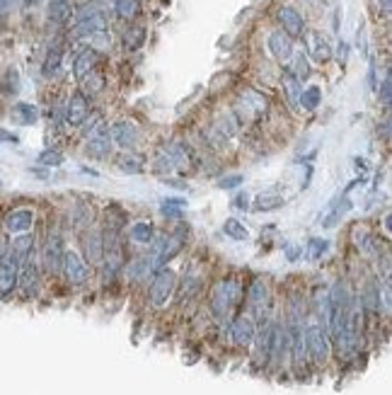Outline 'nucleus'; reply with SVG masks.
<instances>
[{"mask_svg": "<svg viewBox=\"0 0 392 395\" xmlns=\"http://www.w3.org/2000/svg\"><path fill=\"white\" fill-rule=\"evenodd\" d=\"M211 277V265H208V257L203 252H194V255L187 257L182 272H177L175 303L167 313L175 320V325H187V320L194 316V311L203 303Z\"/></svg>", "mask_w": 392, "mask_h": 395, "instance_id": "1", "label": "nucleus"}, {"mask_svg": "<svg viewBox=\"0 0 392 395\" xmlns=\"http://www.w3.org/2000/svg\"><path fill=\"white\" fill-rule=\"evenodd\" d=\"M245 277L247 272L235 270V267H226V270L213 272L201 306L206 308L208 318H211L216 327L226 325L237 311H242V301H245Z\"/></svg>", "mask_w": 392, "mask_h": 395, "instance_id": "2", "label": "nucleus"}, {"mask_svg": "<svg viewBox=\"0 0 392 395\" xmlns=\"http://www.w3.org/2000/svg\"><path fill=\"white\" fill-rule=\"evenodd\" d=\"M303 339H305V354H308L310 371H313V378L317 381V378H322L324 373H329L334 369V354L327 327L313 313H308V318H305Z\"/></svg>", "mask_w": 392, "mask_h": 395, "instance_id": "3", "label": "nucleus"}, {"mask_svg": "<svg viewBox=\"0 0 392 395\" xmlns=\"http://www.w3.org/2000/svg\"><path fill=\"white\" fill-rule=\"evenodd\" d=\"M242 311H247L257 323L264 320V318H272L279 311V286L269 277L247 272Z\"/></svg>", "mask_w": 392, "mask_h": 395, "instance_id": "4", "label": "nucleus"}, {"mask_svg": "<svg viewBox=\"0 0 392 395\" xmlns=\"http://www.w3.org/2000/svg\"><path fill=\"white\" fill-rule=\"evenodd\" d=\"M175 291H177V270L175 267H165L160 270L148 286L141 293V303H143V313L152 318H167L172 303H175Z\"/></svg>", "mask_w": 392, "mask_h": 395, "instance_id": "5", "label": "nucleus"}, {"mask_svg": "<svg viewBox=\"0 0 392 395\" xmlns=\"http://www.w3.org/2000/svg\"><path fill=\"white\" fill-rule=\"evenodd\" d=\"M95 284V270L83 260L75 245L65 247L63 265H61V277L58 286H63L68 293H85Z\"/></svg>", "mask_w": 392, "mask_h": 395, "instance_id": "6", "label": "nucleus"}, {"mask_svg": "<svg viewBox=\"0 0 392 395\" xmlns=\"http://www.w3.org/2000/svg\"><path fill=\"white\" fill-rule=\"evenodd\" d=\"M349 245L351 252L356 255V260L366 262V265H373L380 255L390 247V242L380 235V231L370 228L363 221H356L354 226L349 228Z\"/></svg>", "mask_w": 392, "mask_h": 395, "instance_id": "7", "label": "nucleus"}, {"mask_svg": "<svg viewBox=\"0 0 392 395\" xmlns=\"http://www.w3.org/2000/svg\"><path fill=\"white\" fill-rule=\"evenodd\" d=\"M47 293V281L42 274V265H39L37 250L24 255L19 260V274H17V298L19 303H37Z\"/></svg>", "mask_w": 392, "mask_h": 395, "instance_id": "8", "label": "nucleus"}, {"mask_svg": "<svg viewBox=\"0 0 392 395\" xmlns=\"http://www.w3.org/2000/svg\"><path fill=\"white\" fill-rule=\"evenodd\" d=\"M109 29V20L97 8V3H85L78 5L73 13V22H70V39H93L95 34L107 32Z\"/></svg>", "mask_w": 392, "mask_h": 395, "instance_id": "9", "label": "nucleus"}, {"mask_svg": "<svg viewBox=\"0 0 392 395\" xmlns=\"http://www.w3.org/2000/svg\"><path fill=\"white\" fill-rule=\"evenodd\" d=\"M39 228V211L32 204H17L8 206L0 214V233L5 238L24 235V233H34Z\"/></svg>", "mask_w": 392, "mask_h": 395, "instance_id": "10", "label": "nucleus"}, {"mask_svg": "<svg viewBox=\"0 0 392 395\" xmlns=\"http://www.w3.org/2000/svg\"><path fill=\"white\" fill-rule=\"evenodd\" d=\"M73 240H75V250L83 255V260L88 262L93 270H97L100 262L104 260V238H102L100 226L95 224V226L83 228L80 233H75Z\"/></svg>", "mask_w": 392, "mask_h": 395, "instance_id": "11", "label": "nucleus"}, {"mask_svg": "<svg viewBox=\"0 0 392 395\" xmlns=\"http://www.w3.org/2000/svg\"><path fill=\"white\" fill-rule=\"evenodd\" d=\"M17 274L19 262L8 242V247L0 250V303H10L17 298Z\"/></svg>", "mask_w": 392, "mask_h": 395, "instance_id": "12", "label": "nucleus"}, {"mask_svg": "<svg viewBox=\"0 0 392 395\" xmlns=\"http://www.w3.org/2000/svg\"><path fill=\"white\" fill-rule=\"evenodd\" d=\"M354 189H356V182L346 185V189L339 192V194L327 204V209L320 214L317 224L322 226L324 231H332V228L342 226V221L349 216V211L354 209V201H351V192H354Z\"/></svg>", "mask_w": 392, "mask_h": 395, "instance_id": "13", "label": "nucleus"}, {"mask_svg": "<svg viewBox=\"0 0 392 395\" xmlns=\"http://www.w3.org/2000/svg\"><path fill=\"white\" fill-rule=\"evenodd\" d=\"M269 109V98L264 93H259V90L254 88H245L240 93V100H237V109L233 114L237 116V121L240 124H245V121H252V119H259V116H264Z\"/></svg>", "mask_w": 392, "mask_h": 395, "instance_id": "14", "label": "nucleus"}, {"mask_svg": "<svg viewBox=\"0 0 392 395\" xmlns=\"http://www.w3.org/2000/svg\"><path fill=\"white\" fill-rule=\"evenodd\" d=\"M303 47H305V56L308 61H315V63H329L334 59V47L329 44V39L324 37L320 29H305L303 37Z\"/></svg>", "mask_w": 392, "mask_h": 395, "instance_id": "15", "label": "nucleus"}, {"mask_svg": "<svg viewBox=\"0 0 392 395\" xmlns=\"http://www.w3.org/2000/svg\"><path fill=\"white\" fill-rule=\"evenodd\" d=\"M85 153L93 160H109L114 155V144L109 139V124L102 121L97 129L85 139Z\"/></svg>", "mask_w": 392, "mask_h": 395, "instance_id": "16", "label": "nucleus"}, {"mask_svg": "<svg viewBox=\"0 0 392 395\" xmlns=\"http://www.w3.org/2000/svg\"><path fill=\"white\" fill-rule=\"evenodd\" d=\"M109 139L116 148L136 150L141 141V129L131 119H116L114 124H109Z\"/></svg>", "mask_w": 392, "mask_h": 395, "instance_id": "17", "label": "nucleus"}, {"mask_svg": "<svg viewBox=\"0 0 392 395\" xmlns=\"http://www.w3.org/2000/svg\"><path fill=\"white\" fill-rule=\"evenodd\" d=\"M90 112H93L90 100L80 90H75V93H70V98L63 104V124L70 126V129H80L83 121L90 116Z\"/></svg>", "mask_w": 392, "mask_h": 395, "instance_id": "18", "label": "nucleus"}, {"mask_svg": "<svg viewBox=\"0 0 392 395\" xmlns=\"http://www.w3.org/2000/svg\"><path fill=\"white\" fill-rule=\"evenodd\" d=\"M157 233L155 221L150 219H134L126 228V242H129L131 250H146L148 245L152 242Z\"/></svg>", "mask_w": 392, "mask_h": 395, "instance_id": "19", "label": "nucleus"}, {"mask_svg": "<svg viewBox=\"0 0 392 395\" xmlns=\"http://www.w3.org/2000/svg\"><path fill=\"white\" fill-rule=\"evenodd\" d=\"M276 20H279V29H281V32H286L293 42L303 37L305 29H308L303 13H300L298 8H293V5H281V8L276 10Z\"/></svg>", "mask_w": 392, "mask_h": 395, "instance_id": "20", "label": "nucleus"}, {"mask_svg": "<svg viewBox=\"0 0 392 395\" xmlns=\"http://www.w3.org/2000/svg\"><path fill=\"white\" fill-rule=\"evenodd\" d=\"M267 49H269V54H272V59L276 61V63L288 65V61H291L293 52H295V42L288 37L286 32L274 29V32L267 37Z\"/></svg>", "mask_w": 392, "mask_h": 395, "instance_id": "21", "label": "nucleus"}, {"mask_svg": "<svg viewBox=\"0 0 392 395\" xmlns=\"http://www.w3.org/2000/svg\"><path fill=\"white\" fill-rule=\"evenodd\" d=\"M63 56H65V44L63 39H56V42L49 44L47 54H44V61H42V75L44 78H56L63 68Z\"/></svg>", "mask_w": 392, "mask_h": 395, "instance_id": "22", "label": "nucleus"}, {"mask_svg": "<svg viewBox=\"0 0 392 395\" xmlns=\"http://www.w3.org/2000/svg\"><path fill=\"white\" fill-rule=\"evenodd\" d=\"M281 206H286V196L279 189H264L259 192L257 196H252V206L249 211L252 214H272V211H279Z\"/></svg>", "mask_w": 392, "mask_h": 395, "instance_id": "23", "label": "nucleus"}, {"mask_svg": "<svg viewBox=\"0 0 392 395\" xmlns=\"http://www.w3.org/2000/svg\"><path fill=\"white\" fill-rule=\"evenodd\" d=\"M187 206H189V201L185 199V196H162L160 199V206H157V214H160L162 221H167V226L170 224H177V221L185 219L187 214Z\"/></svg>", "mask_w": 392, "mask_h": 395, "instance_id": "24", "label": "nucleus"}, {"mask_svg": "<svg viewBox=\"0 0 392 395\" xmlns=\"http://www.w3.org/2000/svg\"><path fill=\"white\" fill-rule=\"evenodd\" d=\"M100 63H102L100 54L95 52V49H90V47H83L73 59V78L80 83L85 75H90L95 68H100Z\"/></svg>", "mask_w": 392, "mask_h": 395, "instance_id": "25", "label": "nucleus"}, {"mask_svg": "<svg viewBox=\"0 0 392 395\" xmlns=\"http://www.w3.org/2000/svg\"><path fill=\"white\" fill-rule=\"evenodd\" d=\"M114 168L121 172V175H143L146 172V158L139 153V150H121L119 155L114 158Z\"/></svg>", "mask_w": 392, "mask_h": 395, "instance_id": "26", "label": "nucleus"}, {"mask_svg": "<svg viewBox=\"0 0 392 395\" xmlns=\"http://www.w3.org/2000/svg\"><path fill=\"white\" fill-rule=\"evenodd\" d=\"M332 252V240L322 235H313L305 240L303 245V257L310 262V265H320V262L327 260V255Z\"/></svg>", "mask_w": 392, "mask_h": 395, "instance_id": "27", "label": "nucleus"}, {"mask_svg": "<svg viewBox=\"0 0 392 395\" xmlns=\"http://www.w3.org/2000/svg\"><path fill=\"white\" fill-rule=\"evenodd\" d=\"M146 39H148L146 24L129 22L124 27V32H121V49H124L126 54H134V52H139V49H143Z\"/></svg>", "mask_w": 392, "mask_h": 395, "instance_id": "28", "label": "nucleus"}, {"mask_svg": "<svg viewBox=\"0 0 392 395\" xmlns=\"http://www.w3.org/2000/svg\"><path fill=\"white\" fill-rule=\"evenodd\" d=\"M73 13H75L73 0H49L47 17L56 27H68L73 22Z\"/></svg>", "mask_w": 392, "mask_h": 395, "instance_id": "29", "label": "nucleus"}, {"mask_svg": "<svg viewBox=\"0 0 392 395\" xmlns=\"http://www.w3.org/2000/svg\"><path fill=\"white\" fill-rule=\"evenodd\" d=\"M10 119L17 126H34L39 121V109L32 102H15L10 109Z\"/></svg>", "mask_w": 392, "mask_h": 395, "instance_id": "30", "label": "nucleus"}, {"mask_svg": "<svg viewBox=\"0 0 392 395\" xmlns=\"http://www.w3.org/2000/svg\"><path fill=\"white\" fill-rule=\"evenodd\" d=\"M279 85H281V93H283V98H286V102L291 104L293 109H298V98H300V90H303V85L293 78L288 68L281 70V75H279Z\"/></svg>", "mask_w": 392, "mask_h": 395, "instance_id": "31", "label": "nucleus"}, {"mask_svg": "<svg viewBox=\"0 0 392 395\" xmlns=\"http://www.w3.org/2000/svg\"><path fill=\"white\" fill-rule=\"evenodd\" d=\"M221 233L235 242H245L252 238V233H249V228L245 226V221H240L237 216H228V219L221 224Z\"/></svg>", "mask_w": 392, "mask_h": 395, "instance_id": "32", "label": "nucleus"}, {"mask_svg": "<svg viewBox=\"0 0 392 395\" xmlns=\"http://www.w3.org/2000/svg\"><path fill=\"white\" fill-rule=\"evenodd\" d=\"M283 68L291 70V75H293L295 80H298L300 85H303L305 80L313 75V63H310L308 56H305L303 52H293V56H291V61H288V65H283Z\"/></svg>", "mask_w": 392, "mask_h": 395, "instance_id": "33", "label": "nucleus"}, {"mask_svg": "<svg viewBox=\"0 0 392 395\" xmlns=\"http://www.w3.org/2000/svg\"><path fill=\"white\" fill-rule=\"evenodd\" d=\"M320 104H322V88H320V85H308V88L300 90L298 109H303V112H315Z\"/></svg>", "mask_w": 392, "mask_h": 395, "instance_id": "34", "label": "nucleus"}, {"mask_svg": "<svg viewBox=\"0 0 392 395\" xmlns=\"http://www.w3.org/2000/svg\"><path fill=\"white\" fill-rule=\"evenodd\" d=\"M114 13L121 22H136L141 17V0H114Z\"/></svg>", "mask_w": 392, "mask_h": 395, "instance_id": "35", "label": "nucleus"}, {"mask_svg": "<svg viewBox=\"0 0 392 395\" xmlns=\"http://www.w3.org/2000/svg\"><path fill=\"white\" fill-rule=\"evenodd\" d=\"M102 90H104V75H102L100 68H95L90 75H85L83 80H80V93L85 95L88 100H93L95 95H100Z\"/></svg>", "mask_w": 392, "mask_h": 395, "instance_id": "36", "label": "nucleus"}, {"mask_svg": "<svg viewBox=\"0 0 392 395\" xmlns=\"http://www.w3.org/2000/svg\"><path fill=\"white\" fill-rule=\"evenodd\" d=\"M65 163V155H63V150H58V148H44L42 153L37 155V165L39 168H47V170H56V168H61V165Z\"/></svg>", "mask_w": 392, "mask_h": 395, "instance_id": "37", "label": "nucleus"}, {"mask_svg": "<svg viewBox=\"0 0 392 395\" xmlns=\"http://www.w3.org/2000/svg\"><path fill=\"white\" fill-rule=\"evenodd\" d=\"M375 95H378V102L383 104L385 112H390V104H392V73H390V68H385L383 80H378Z\"/></svg>", "mask_w": 392, "mask_h": 395, "instance_id": "38", "label": "nucleus"}, {"mask_svg": "<svg viewBox=\"0 0 392 395\" xmlns=\"http://www.w3.org/2000/svg\"><path fill=\"white\" fill-rule=\"evenodd\" d=\"M242 185H245V175H242V172H226V175L218 177L216 189H221V192H235V189H240Z\"/></svg>", "mask_w": 392, "mask_h": 395, "instance_id": "39", "label": "nucleus"}, {"mask_svg": "<svg viewBox=\"0 0 392 395\" xmlns=\"http://www.w3.org/2000/svg\"><path fill=\"white\" fill-rule=\"evenodd\" d=\"M249 206H252V194L247 189H237L230 199V209L240 211V214H249Z\"/></svg>", "mask_w": 392, "mask_h": 395, "instance_id": "40", "label": "nucleus"}, {"mask_svg": "<svg viewBox=\"0 0 392 395\" xmlns=\"http://www.w3.org/2000/svg\"><path fill=\"white\" fill-rule=\"evenodd\" d=\"M3 93L5 95H17L19 93V73H17V68H8L5 70V75H3Z\"/></svg>", "mask_w": 392, "mask_h": 395, "instance_id": "41", "label": "nucleus"}, {"mask_svg": "<svg viewBox=\"0 0 392 395\" xmlns=\"http://www.w3.org/2000/svg\"><path fill=\"white\" fill-rule=\"evenodd\" d=\"M281 252H283V257H286L288 265H298V262L303 260V245H300V242L286 240L281 245Z\"/></svg>", "mask_w": 392, "mask_h": 395, "instance_id": "42", "label": "nucleus"}, {"mask_svg": "<svg viewBox=\"0 0 392 395\" xmlns=\"http://www.w3.org/2000/svg\"><path fill=\"white\" fill-rule=\"evenodd\" d=\"M356 47H359L361 56L368 59V32H366V27L361 24L359 32H356Z\"/></svg>", "mask_w": 392, "mask_h": 395, "instance_id": "43", "label": "nucleus"}, {"mask_svg": "<svg viewBox=\"0 0 392 395\" xmlns=\"http://www.w3.org/2000/svg\"><path fill=\"white\" fill-rule=\"evenodd\" d=\"M378 226H380V231H383V233H380V235H383L385 240L390 242V235H392V211H390V206L383 211V219H380V224H378Z\"/></svg>", "mask_w": 392, "mask_h": 395, "instance_id": "44", "label": "nucleus"}, {"mask_svg": "<svg viewBox=\"0 0 392 395\" xmlns=\"http://www.w3.org/2000/svg\"><path fill=\"white\" fill-rule=\"evenodd\" d=\"M349 52H351V44L349 42H344V39H339L337 42V52H334V56H337L339 61V65H346V61H349Z\"/></svg>", "mask_w": 392, "mask_h": 395, "instance_id": "45", "label": "nucleus"}, {"mask_svg": "<svg viewBox=\"0 0 392 395\" xmlns=\"http://www.w3.org/2000/svg\"><path fill=\"white\" fill-rule=\"evenodd\" d=\"M368 88L375 93V88H378V65H375L373 59H368Z\"/></svg>", "mask_w": 392, "mask_h": 395, "instance_id": "46", "label": "nucleus"}, {"mask_svg": "<svg viewBox=\"0 0 392 395\" xmlns=\"http://www.w3.org/2000/svg\"><path fill=\"white\" fill-rule=\"evenodd\" d=\"M378 136H383L385 144H390V112H385L383 121H378Z\"/></svg>", "mask_w": 392, "mask_h": 395, "instance_id": "47", "label": "nucleus"}, {"mask_svg": "<svg viewBox=\"0 0 392 395\" xmlns=\"http://www.w3.org/2000/svg\"><path fill=\"white\" fill-rule=\"evenodd\" d=\"M15 8H19V0H0V20H5Z\"/></svg>", "mask_w": 392, "mask_h": 395, "instance_id": "48", "label": "nucleus"}, {"mask_svg": "<svg viewBox=\"0 0 392 395\" xmlns=\"http://www.w3.org/2000/svg\"><path fill=\"white\" fill-rule=\"evenodd\" d=\"M162 182H165V185H170V187H175V189H187V182L182 180V177H177V175H170V177H162Z\"/></svg>", "mask_w": 392, "mask_h": 395, "instance_id": "49", "label": "nucleus"}, {"mask_svg": "<svg viewBox=\"0 0 392 395\" xmlns=\"http://www.w3.org/2000/svg\"><path fill=\"white\" fill-rule=\"evenodd\" d=\"M354 163H356V170L361 172V177L368 175V170H370V163H368V160H366V158H356Z\"/></svg>", "mask_w": 392, "mask_h": 395, "instance_id": "50", "label": "nucleus"}, {"mask_svg": "<svg viewBox=\"0 0 392 395\" xmlns=\"http://www.w3.org/2000/svg\"><path fill=\"white\" fill-rule=\"evenodd\" d=\"M3 141H8V144H17V136L13 134V131H8V129H0V144H3Z\"/></svg>", "mask_w": 392, "mask_h": 395, "instance_id": "51", "label": "nucleus"}, {"mask_svg": "<svg viewBox=\"0 0 392 395\" xmlns=\"http://www.w3.org/2000/svg\"><path fill=\"white\" fill-rule=\"evenodd\" d=\"M375 5H378V10L385 15V17L392 13V0H375Z\"/></svg>", "mask_w": 392, "mask_h": 395, "instance_id": "52", "label": "nucleus"}, {"mask_svg": "<svg viewBox=\"0 0 392 395\" xmlns=\"http://www.w3.org/2000/svg\"><path fill=\"white\" fill-rule=\"evenodd\" d=\"M80 172H83V175H90V177H97V175H100V172H97V170L88 168V165H83V168H80Z\"/></svg>", "mask_w": 392, "mask_h": 395, "instance_id": "53", "label": "nucleus"}, {"mask_svg": "<svg viewBox=\"0 0 392 395\" xmlns=\"http://www.w3.org/2000/svg\"><path fill=\"white\" fill-rule=\"evenodd\" d=\"M39 3H42V0H19L22 8H34V5H39Z\"/></svg>", "mask_w": 392, "mask_h": 395, "instance_id": "54", "label": "nucleus"}, {"mask_svg": "<svg viewBox=\"0 0 392 395\" xmlns=\"http://www.w3.org/2000/svg\"><path fill=\"white\" fill-rule=\"evenodd\" d=\"M308 3H317V0H308Z\"/></svg>", "mask_w": 392, "mask_h": 395, "instance_id": "55", "label": "nucleus"}, {"mask_svg": "<svg viewBox=\"0 0 392 395\" xmlns=\"http://www.w3.org/2000/svg\"><path fill=\"white\" fill-rule=\"evenodd\" d=\"M90 3H97V0H90Z\"/></svg>", "mask_w": 392, "mask_h": 395, "instance_id": "56", "label": "nucleus"}, {"mask_svg": "<svg viewBox=\"0 0 392 395\" xmlns=\"http://www.w3.org/2000/svg\"><path fill=\"white\" fill-rule=\"evenodd\" d=\"M0 187H3V182H0Z\"/></svg>", "mask_w": 392, "mask_h": 395, "instance_id": "57", "label": "nucleus"}]
</instances>
